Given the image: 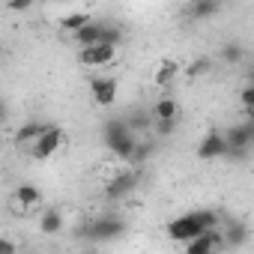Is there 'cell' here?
<instances>
[{
	"label": "cell",
	"instance_id": "6da1fadb",
	"mask_svg": "<svg viewBox=\"0 0 254 254\" xmlns=\"http://www.w3.org/2000/svg\"><path fill=\"white\" fill-rule=\"evenodd\" d=\"M102 138H105V147L117 156V159H123V162H129L132 159V150H135V132L126 126L123 120H108L105 126H102Z\"/></svg>",
	"mask_w": 254,
	"mask_h": 254
},
{
	"label": "cell",
	"instance_id": "7a4b0ae2",
	"mask_svg": "<svg viewBox=\"0 0 254 254\" xmlns=\"http://www.w3.org/2000/svg\"><path fill=\"white\" fill-rule=\"evenodd\" d=\"M126 230V221L120 218V215H96V218H90L84 227H81V236L87 239V242H114V239H120Z\"/></svg>",
	"mask_w": 254,
	"mask_h": 254
},
{
	"label": "cell",
	"instance_id": "3957f363",
	"mask_svg": "<svg viewBox=\"0 0 254 254\" xmlns=\"http://www.w3.org/2000/svg\"><path fill=\"white\" fill-rule=\"evenodd\" d=\"M63 144H66V132L60 129V126H48V129L36 138V144L30 147V156L39 159V162H45V159H51Z\"/></svg>",
	"mask_w": 254,
	"mask_h": 254
},
{
	"label": "cell",
	"instance_id": "277c9868",
	"mask_svg": "<svg viewBox=\"0 0 254 254\" xmlns=\"http://www.w3.org/2000/svg\"><path fill=\"white\" fill-rule=\"evenodd\" d=\"M138 183H141V171H138V168H135V171H120V174H114V177L108 180L105 197H108V200H123V197H129V194L138 189Z\"/></svg>",
	"mask_w": 254,
	"mask_h": 254
},
{
	"label": "cell",
	"instance_id": "5b68a950",
	"mask_svg": "<svg viewBox=\"0 0 254 254\" xmlns=\"http://www.w3.org/2000/svg\"><path fill=\"white\" fill-rule=\"evenodd\" d=\"M224 135V147L227 150H245V153H251V144H254V123H251V117H245V123H236V126H230L227 132H221ZM224 150V153H227Z\"/></svg>",
	"mask_w": 254,
	"mask_h": 254
},
{
	"label": "cell",
	"instance_id": "8992f818",
	"mask_svg": "<svg viewBox=\"0 0 254 254\" xmlns=\"http://www.w3.org/2000/svg\"><path fill=\"white\" fill-rule=\"evenodd\" d=\"M117 90H120V84L111 75H93L90 78V96L99 108H111L117 102Z\"/></svg>",
	"mask_w": 254,
	"mask_h": 254
},
{
	"label": "cell",
	"instance_id": "52a82bcc",
	"mask_svg": "<svg viewBox=\"0 0 254 254\" xmlns=\"http://www.w3.org/2000/svg\"><path fill=\"white\" fill-rule=\"evenodd\" d=\"M165 230H168V236H171L174 242H183V245H186V242H191V239H197V236L203 233V230H200V224L194 221V215H191V212L171 218Z\"/></svg>",
	"mask_w": 254,
	"mask_h": 254
},
{
	"label": "cell",
	"instance_id": "ba28073f",
	"mask_svg": "<svg viewBox=\"0 0 254 254\" xmlns=\"http://www.w3.org/2000/svg\"><path fill=\"white\" fill-rule=\"evenodd\" d=\"M78 60H81L87 69H102V66H111V63L117 60V48H105V45L81 48V51H78Z\"/></svg>",
	"mask_w": 254,
	"mask_h": 254
},
{
	"label": "cell",
	"instance_id": "9c48e42d",
	"mask_svg": "<svg viewBox=\"0 0 254 254\" xmlns=\"http://www.w3.org/2000/svg\"><path fill=\"white\" fill-rule=\"evenodd\" d=\"M224 135L218 132V129H212V132H206L203 138H200V144H197V159H203V162H212V159H224Z\"/></svg>",
	"mask_w": 254,
	"mask_h": 254
},
{
	"label": "cell",
	"instance_id": "30bf717a",
	"mask_svg": "<svg viewBox=\"0 0 254 254\" xmlns=\"http://www.w3.org/2000/svg\"><path fill=\"white\" fill-rule=\"evenodd\" d=\"M218 248H224L221 230H218V227H215V230H203L197 239L186 242V254H215Z\"/></svg>",
	"mask_w": 254,
	"mask_h": 254
},
{
	"label": "cell",
	"instance_id": "8fae6325",
	"mask_svg": "<svg viewBox=\"0 0 254 254\" xmlns=\"http://www.w3.org/2000/svg\"><path fill=\"white\" fill-rule=\"evenodd\" d=\"M248 236H251L248 224H245V221H236V218L221 230V242H224V248H242V245L248 242Z\"/></svg>",
	"mask_w": 254,
	"mask_h": 254
},
{
	"label": "cell",
	"instance_id": "7c38bea8",
	"mask_svg": "<svg viewBox=\"0 0 254 254\" xmlns=\"http://www.w3.org/2000/svg\"><path fill=\"white\" fill-rule=\"evenodd\" d=\"M102 33H105V21H90L72 39L78 42V48H93V45H102Z\"/></svg>",
	"mask_w": 254,
	"mask_h": 254
},
{
	"label": "cell",
	"instance_id": "4fadbf2b",
	"mask_svg": "<svg viewBox=\"0 0 254 254\" xmlns=\"http://www.w3.org/2000/svg\"><path fill=\"white\" fill-rule=\"evenodd\" d=\"M12 203H18V209H33V206H39V203H42V191H39V186H33V183H21V186H15V197H12Z\"/></svg>",
	"mask_w": 254,
	"mask_h": 254
},
{
	"label": "cell",
	"instance_id": "5bb4252c",
	"mask_svg": "<svg viewBox=\"0 0 254 254\" xmlns=\"http://www.w3.org/2000/svg\"><path fill=\"white\" fill-rule=\"evenodd\" d=\"M45 129H48V123H39V120H27V123L21 126V129L15 132V138H12V141H15L18 147H33V144H36V138H39Z\"/></svg>",
	"mask_w": 254,
	"mask_h": 254
},
{
	"label": "cell",
	"instance_id": "9a60e30c",
	"mask_svg": "<svg viewBox=\"0 0 254 254\" xmlns=\"http://www.w3.org/2000/svg\"><path fill=\"white\" fill-rule=\"evenodd\" d=\"M218 9H221L218 0H191V3H186L183 12H186L189 18H194V21H203V18H212Z\"/></svg>",
	"mask_w": 254,
	"mask_h": 254
},
{
	"label": "cell",
	"instance_id": "2e32d148",
	"mask_svg": "<svg viewBox=\"0 0 254 254\" xmlns=\"http://www.w3.org/2000/svg\"><path fill=\"white\" fill-rule=\"evenodd\" d=\"M150 114H153V123H165V120H177V117H180V105H177V99H171V96H165V99H159V102H156V108H153Z\"/></svg>",
	"mask_w": 254,
	"mask_h": 254
},
{
	"label": "cell",
	"instance_id": "e0dca14e",
	"mask_svg": "<svg viewBox=\"0 0 254 254\" xmlns=\"http://www.w3.org/2000/svg\"><path fill=\"white\" fill-rule=\"evenodd\" d=\"M60 230H63V212H60V209H45V212L39 215V233L57 236Z\"/></svg>",
	"mask_w": 254,
	"mask_h": 254
},
{
	"label": "cell",
	"instance_id": "ac0fdd59",
	"mask_svg": "<svg viewBox=\"0 0 254 254\" xmlns=\"http://www.w3.org/2000/svg\"><path fill=\"white\" fill-rule=\"evenodd\" d=\"M183 72V66L177 63V60H159V66H156V75H153V81L159 84V87H165V84H171L177 75Z\"/></svg>",
	"mask_w": 254,
	"mask_h": 254
},
{
	"label": "cell",
	"instance_id": "d6986e66",
	"mask_svg": "<svg viewBox=\"0 0 254 254\" xmlns=\"http://www.w3.org/2000/svg\"><path fill=\"white\" fill-rule=\"evenodd\" d=\"M123 123L129 126L135 135H138V132H147L150 126H153V114H150L147 108H138V111H132L129 117H123Z\"/></svg>",
	"mask_w": 254,
	"mask_h": 254
},
{
	"label": "cell",
	"instance_id": "ffe728a7",
	"mask_svg": "<svg viewBox=\"0 0 254 254\" xmlns=\"http://www.w3.org/2000/svg\"><path fill=\"white\" fill-rule=\"evenodd\" d=\"M93 18H90V12H69V15H63L60 18V30L63 33H69V36H75L84 24H90Z\"/></svg>",
	"mask_w": 254,
	"mask_h": 254
},
{
	"label": "cell",
	"instance_id": "44dd1931",
	"mask_svg": "<svg viewBox=\"0 0 254 254\" xmlns=\"http://www.w3.org/2000/svg\"><path fill=\"white\" fill-rule=\"evenodd\" d=\"M153 150H156V141H135V150H132V165L135 168H141L150 156H153Z\"/></svg>",
	"mask_w": 254,
	"mask_h": 254
},
{
	"label": "cell",
	"instance_id": "7402d4cb",
	"mask_svg": "<svg viewBox=\"0 0 254 254\" xmlns=\"http://www.w3.org/2000/svg\"><path fill=\"white\" fill-rule=\"evenodd\" d=\"M191 215H194V221L200 224V230H215V227L221 224V215H218L215 209H194Z\"/></svg>",
	"mask_w": 254,
	"mask_h": 254
},
{
	"label": "cell",
	"instance_id": "603a6c76",
	"mask_svg": "<svg viewBox=\"0 0 254 254\" xmlns=\"http://www.w3.org/2000/svg\"><path fill=\"white\" fill-rule=\"evenodd\" d=\"M221 60H224L227 66H236V63L245 60V48H242L239 42H227V45L221 48Z\"/></svg>",
	"mask_w": 254,
	"mask_h": 254
},
{
	"label": "cell",
	"instance_id": "cb8c5ba5",
	"mask_svg": "<svg viewBox=\"0 0 254 254\" xmlns=\"http://www.w3.org/2000/svg\"><path fill=\"white\" fill-rule=\"evenodd\" d=\"M212 69V60H206V57H197V60H191L186 69H183V75L186 78H200V75H206Z\"/></svg>",
	"mask_w": 254,
	"mask_h": 254
},
{
	"label": "cell",
	"instance_id": "d4e9b609",
	"mask_svg": "<svg viewBox=\"0 0 254 254\" xmlns=\"http://www.w3.org/2000/svg\"><path fill=\"white\" fill-rule=\"evenodd\" d=\"M239 102H242V108H245V117H251V111H254V84H251V81L242 87Z\"/></svg>",
	"mask_w": 254,
	"mask_h": 254
},
{
	"label": "cell",
	"instance_id": "484cf974",
	"mask_svg": "<svg viewBox=\"0 0 254 254\" xmlns=\"http://www.w3.org/2000/svg\"><path fill=\"white\" fill-rule=\"evenodd\" d=\"M153 129H156V135H159V138H168V135H174V129H177V120H165V123H153Z\"/></svg>",
	"mask_w": 254,
	"mask_h": 254
},
{
	"label": "cell",
	"instance_id": "4316f807",
	"mask_svg": "<svg viewBox=\"0 0 254 254\" xmlns=\"http://www.w3.org/2000/svg\"><path fill=\"white\" fill-rule=\"evenodd\" d=\"M0 254H18V245L12 236H0Z\"/></svg>",
	"mask_w": 254,
	"mask_h": 254
},
{
	"label": "cell",
	"instance_id": "83f0119b",
	"mask_svg": "<svg viewBox=\"0 0 254 254\" xmlns=\"http://www.w3.org/2000/svg\"><path fill=\"white\" fill-rule=\"evenodd\" d=\"M6 9L9 12H24V9H30V0H12V3H6Z\"/></svg>",
	"mask_w": 254,
	"mask_h": 254
},
{
	"label": "cell",
	"instance_id": "f1b7e54d",
	"mask_svg": "<svg viewBox=\"0 0 254 254\" xmlns=\"http://www.w3.org/2000/svg\"><path fill=\"white\" fill-rule=\"evenodd\" d=\"M6 117H9V108H6V102H3V99H0V126L6 123Z\"/></svg>",
	"mask_w": 254,
	"mask_h": 254
},
{
	"label": "cell",
	"instance_id": "f546056e",
	"mask_svg": "<svg viewBox=\"0 0 254 254\" xmlns=\"http://www.w3.org/2000/svg\"><path fill=\"white\" fill-rule=\"evenodd\" d=\"M0 60H3V45H0Z\"/></svg>",
	"mask_w": 254,
	"mask_h": 254
},
{
	"label": "cell",
	"instance_id": "4dcf8cb0",
	"mask_svg": "<svg viewBox=\"0 0 254 254\" xmlns=\"http://www.w3.org/2000/svg\"><path fill=\"white\" fill-rule=\"evenodd\" d=\"M84 254H96V251H84Z\"/></svg>",
	"mask_w": 254,
	"mask_h": 254
}]
</instances>
